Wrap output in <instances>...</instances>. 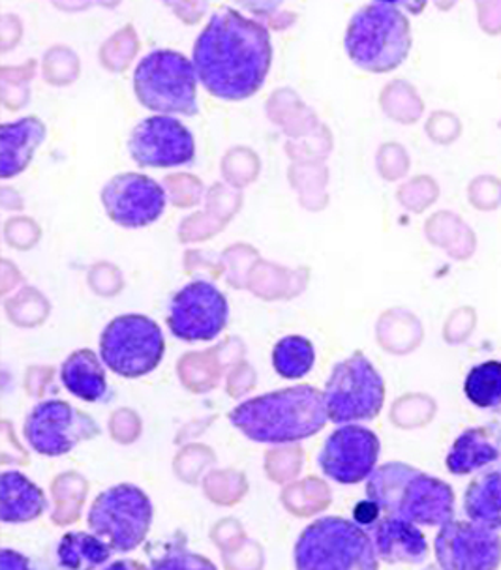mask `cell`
<instances>
[{
    "instance_id": "1",
    "label": "cell",
    "mask_w": 501,
    "mask_h": 570,
    "mask_svg": "<svg viewBox=\"0 0 501 570\" xmlns=\"http://www.w3.org/2000/svg\"><path fill=\"white\" fill-rule=\"evenodd\" d=\"M191 62L210 96L248 100L262 90L273 66L271 32L235 8H220L197 36Z\"/></svg>"
},
{
    "instance_id": "2",
    "label": "cell",
    "mask_w": 501,
    "mask_h": 570,
    "mask_svg": "<svg viewBox=\"0 0 501 570\" xmlns=\"http://www.w3.org/2000/svg\"><path fill=\"white\" fill-rule=\"evenodd\" d=\"M233 426L256 443L287 445L308 440L327 426L325 394L295 385L246 400L229 413Z\"/></svg>"
},
{
    "instance_id": "3",
    "label": "cell",
    "mask_w": 501,
    "mask_h": 570,
    "mask_svg": "<svg viewBox=\"0 0 501 570\" xmlns=\"http://www.w3.org/2000/svg\"><path fill=\"white\" fill-rule=\"evenodd\" d=\"M366 498L383 514L426 528H442L454 518L453 488L407 463L389 462L374 470L366 482Z\"/></svg>"
},
{
    "instance_id": "4",
    "label": "cell",
    "mask_w": 501,
    "mask_h": 570,
    "mask_svg": "<svg viewBox=\"0 0 501 570\" xmlns=\"http://www.w3.org/2000/svg\"><path fill=\"white\" fill-rule=\"evenodd\" d=\"M412 24L399 8L372 2L353 13L344 49L353 65L369 73H389L412 51Z\"/></svg>"
},
{
    "instance_id": "5",
    "label": "cell",
    "mask_w": 501,
    "mask_h": 570,
    "mask_svg": "<svg viewBox=\"0 0 501 570\" xmlns=\"http://www.w3.org/2000/svg\"><path fill=\"white\" fill-rule=\"evenodd\" d=\"M293 558L298 570H376L380 567L371 533L357 522L341 517L312 522L298 537Z\"/></svg>"
},
{
    "instance_id": "6",
    "label": "cell",
    "mask_w": 501,
    "mask_h": 570,
    "mask_svg": "<svg viewBox=\"0 0 501 570\" xmlns=\"http://www.w3.org/2000/svg\"><path fill=\"white\" fill-rule=\"evenodd\" d=\"M196 66L174 49H155L134 70V92L139 104L158 115L199 114Z\"/></svg>"
},
{
    "instance_id": "7",
    "label": "cell",
    "mask_w": 501,
    "mask_h": 570,
    "mask_svg": "<svg viewBox=\"0 0 501 570\" xmlns=\"http://www.w3.org/2000/svg\"><path fill=\"white\" fill-rule=\"evenodd\" d=\"M153 503L141 488L117 484L100 493L90 505L87 523L114 552H134L144 544L153 523Z\"/></svg>"
},
{
    "instance_id": "8",
    "label": "cell",
    "mask_w": 501,
    "mask_h": 570,
    "mask_svg": "<svg viewBox=\"0 0 501 570\" xmlns=\"http://www.w3.org/2000/svg\"><path fill=\"white\" fill-rule=\"evenodd\" d=\"M166 353V340L156 321L147 315L115 317L100 336V358L114 374L136 380L158 368Z\"/></svg>"
},
{
    "instance_id": "9",
    "label": "cell",
    "mask_w": 501,
    "mask_h": 570,
    "mask_svg": "<svg viewBox=\"0 0 501 570\" xmlns=\"http://www.w3.org/2000/svg\"><path fill=\"white\" fill-rule=\"evenodd\" d=\"M323 394L334 424L372 421L385 404V381L363 353H353L334 366Z\"/></svg>"
},
{
    "instance_id": "10",
    "label": "cell",
    "mask_w": 501,
    "mask_h": 570,
    "mask_svg": "<svg viewBox=\"0 0 501 570\" xmlns=\"http://www.w3.org/2000/svg\"><path fill=\"white\" fill-rule=\"evenodd\" d=\"M23 432L32 451L57 458L72 452L84 441L96 440L102 430L92 416L65 400H46L30 411Z\"/></svg>"
},
{
    "instance_id": "11",
    "label": "cell",
    "mask_w": 501,
    "mask_h": 570,
    "mask_svg": "<svg viewBox=\"0 0 501 570\" xmlns=\"http://www.w3.org/2000/svg\"><path fill=\"white\" fill-rule=\"evenodd\" d=\"M229 304L210 282L196 279L175 293L167 308V327L183 342H210L226 328Z\"/></svg>"
},
{
    "instance_id": "12",
    "label": "cell",
    "mask_w": 501,
    "mask_h": 570,
    "mask_svg": "<svg viewBox=\"0 0 501 570\" xmlns=\"http://www.w3.org/2000/svg\"><path fill=\"white\" fill-rule=\"evenodd\" d=\"M128 155L139 167L171 169L188 166L196 158V139L174 115H153L134 126Z\"/></svg>"
},
{
    "instance_id": "13",
    "label": "cell",
    "mask_w": 501,
    "mask_h": 570,
    "mask_svg": "<svg viewBox=\"0 0 501 570\" xmlns=\"http://www.w3.org/2000/svg\"><path fill=\"white\" fill-rule=\"evenodd\" d=\"M382 443L376 432L358 424H344L328 435L317 465L323 475L338 484H358L376 470Z\"/></svg>"
},
{
    "instance_id": "14",
    "label": "cell",
    "mask_w": 501,
    "mask_h": 570,
    "mask_svg": "<svg viewBox=\"0 0 501 570\" xmlns=\"http://www.w3.org/2000/svg\"><path fill=\"white\" fill-rule=\"evenodd\" d=\"M434 553L445 570H494L501 564V537L473 520H449L436 534Z\"/></svg>"
},
{
    "instance_id": "15",
    "label": "cell",
    "mask_w": 501,
    "mask_h": 570,
    "mask_svg": "<svg viewBox=\"0 0 501 570\" xmlns=\"http://www.w3.org/2000/svg\"><path fill=\"white\" fill-rule=\"evenodd\" d=\"M104 208L117 226L141 229L160 220L166 210V191L156 180L141 173H120L104 186Z\"/></svg>"
},
{
    "instance_id": "16",
    "label": "cell",
    "mask_w": 501,
    "mask_h": 570,
    "mask_svg": "<svg viewBox=\"0 0 501 570\" xmlns=\"http://www.w3.org/2000/svg\"><path fill=\"white\" fill-rule=\"evenodd\" d=\"M366 531L374 541L377 558L385 563L421 564L429 559V542L418 523L385 514L377 518Z\"/></svg>"
},
{
    "instance_id": "17",
    "label": "cell",
    "mask_w": 501,
    "mask_h": 570,
    "mask_svg": "<svg viewBox=\"0 0 501 570\" xmlns=\"http://www.w3.org/2000/svg\"><path fill=\"white\" fill-rule=\"evenodd\" d=\"M501 462V426L468 428L449 449L448 471L451 475H473Z\"/></svg>"
},
{
    "instance_id": "18",
    "label": "cell",
    "mask_w": 501,
    "mask_h": 570,
    "mask_svg": "<svg viewBox=\"0 0 501 570\" xmlns=\"http://www.w3.org/2000/svg\"><path fill=\"white\" fill-rule=\"evenodd\" d=\"M48 128L38 117L7 122L0 128V177H18L30 166L38 147L46 141Z\"/></svg>"
},
{
    "instance_id": "19",
    "label": "cell",
    "mask_w": 501,
    "mask_h": 570,
    "mask_svg": "<svg viewBox=\"0 0 501 570\" xmlns=\"http://www.w3.org/2000/svg\"><path fill=\"white\" fill-rule=\"evenodd\" d=\"M48 501L42 490L19 471L0 475V520L4 523H27L42 517Z\"/></svg>"
},
{
    "instance_id": "20",
    "label": "cell",
    "mask_w": 501,
    "mask_h": 570,
    "mask_svg": "<svg viewBox=\"0 0 501 570\" xmlns=\"http://www.w3.org/2000/svg\"><path fill=\"white\" fill-rule=\"evenodd\" d=\"M95 351L79 350L60 366V381L66 391L84 402H100L108 394V377Z\"/></svg>"
},
{
    "instance_id": "21",
    "label": "cell",
    "mask_w": 501,
    "mask_h": 570,
    "mask_svg": "<svg viewBox=\"0 0 501 570\" xmlns=\"http://www.w3.org/2000/svg\"><path fill=\"white\" fill-rule=\"evenodd\" d=\"M465 517L501 531V471H487L470 482L464 493Z\"/></svg>"
},
{
    "instance_id": "22",
    "label": "cell",
    "mask_w": 501,
    "mask_h": 570,
    "mask_svg": "<svg viewBox=\"0 0 501 570\" xmlns=\"http://www.w3.org/2000/svg\"><path fill=\"white\" fill-rule=\"evenodd\" d=\"M114 548L102 537L85 531H72L62 537L57 547V561L65 569H96L108 563Z\"/></svg>"
},
{
    "instance_id": "23",
    "label": "cell",
    "mask_w": 501,
    "mask_h": 570,
    "mask_svg": "<svg viewBox=\"0 0 501 570\" xmlns=\"http://www.w3.org/2000/svg\"><path fill=\"white\" fill-rule=\"evenodd\" d=\"M316 364V350L305 336H286L278 340L273 350V368L284 380H301Z\"/></svg>"
},
{
    "instance_id": "24",
    "label": "cell",
    "mask_w": 501,
    "mask_h": 570,
    "mask_svg": "<svg viewBox=\"0 0 501 570\" xmlns=\"http://www.w3.org/2000/svg\"><path fill=\"white\" fill-rule=\"evenodd\" d=\"M465 399L479 410H495L501 405V363L484 361L473 366L464 381Z\"/></svg>"
},
{
    "instance_id": "25",
    "label": "cell",
    "mask_w": 501,
    "mask_h": 570,
    "mask_svg": "<svg viewBox=\"0 0 501 570\" xmlns=\"http://www.w3.org/2000/svg\"><path fill=\"white\" fill-rule=\"evenodd\" d=\"M150 567L153 569H215V564L186 550L185 542L180 539L174 541L155 542L147 548Z\"/></svg>"
},
{
    "instance_id": "26",
    "label": "cell",
    "mask_w": 501,
    "mask_h": 570,
    "mask_svg": "<svg viewBox=\"0 0 501 570\" xmlns=\"http://www.w3.org/2000/svg\"><path fill=\"white\" fill-rule=\"evenodd\" d=\"M235 4H239L245 12L256 18H269L273 13L278 12V8L286 2V0H233Z\"/></svg>"
},
{
    "instance_id": "27",
    "label": "cell",
    "mask_w": 501,
    "mask_h": 570,
    "mask_svg": "<svg viewBox=\"0 0 501 570\" xmlns=\"http://www.w3.org/2000/svg\"><path fill=\"white\" fill-rule=\"evenodd\" d=\"M380 517H382V509H380L377 503H374V501L369 498L361 501V503H357L355 509H353V518H355V522L366 529L371 528L372 523L376 522Z\"/></svg>"
},
{
    "instance_id": "28",
    "label": "cell",
    "mask_w": 501,
    "mask_h": 570,
    "mask_svg": "<svg viewBox=\"0 0 501 570\" xmlns=\"http://www.w3.org/2000/svg\"><path fill=\"white\" fill-rule=\"evenodd\" d=\"M374 2L399 8V10L402 8V10H406V12L412 13V16H419V13L424 12V8H426V2H429V0H374Z\"/></svg>"
}]
</instances>
